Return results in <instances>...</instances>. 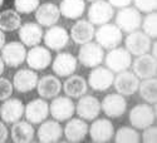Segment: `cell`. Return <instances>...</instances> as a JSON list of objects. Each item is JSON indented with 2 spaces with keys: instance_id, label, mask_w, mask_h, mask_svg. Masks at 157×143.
Returning a JSON list of instances; mask_svg holds the SVG:
<instances>
[{
  "instance_id": "19",
  "label": "cell",
  "mask_w": 157,
  "mask_h": 143,
  "mask_svg": "<svg viewBox=\"0 0 157 143\" xmlns=\"http://www.w3.org/2000/svg\"><path fill=\"white\" fill-rule=\"evenodd\" d=\"M24 103L18 98H8L0 107V117L3 122L13 124L24 115Z\"/></svg>"
},
{
  "instance_id": "7",
  "label": "cell",
  "mask_w": 157,
  "mask_h": 143,
  "mask_svg": "<svg viewBox=\"0 0 157 143\" xmlns=\"http://www.w3.org/2000/svg\"><path fill=\"white\" fill-rule=\"evenodd\" d=\"M114 17L113 6L106 0H96L92 2L88 9V20L93 25H103L109 23Z\"/></svg>"
},
{
  "instance_id": "15",
  "label": "cell",
  "mask_w": 157,
  "mask_h": 143,
  "mask_svg": "<svg viewBox=\"0 0 157 143\" xmlns=\"http://www.w3.org/2000/svg\"><path fill=\"white\" fill-rule=\"evenodd\" d=\"M75 112L84 121H93L101 113V102L94 96H82L75 106Z\"/></svg>"
},
{
  "instance_id": "6",
  "label": "cell",
  "mask_w": 157,
  "mask_h": 143,
  "mask_svg": "<svg viewBox=\"0 0 157 143\" xmlns=\"http://www.w3.org/2000/svg\"><path fill=\"white\" fill-rule=\"evenodd\" d=\"M0 57H2L5 66L10 68H17L21 66L27 58L25 45L21 42H10L8 44H4Z\"/></svg>"
},
{
  "instance_id": "28",
  "label": "cell",
  "mask_w": 157,
  "mask_h": 143,
  "mask_svg": "<svg viewBox=\"0 0 157 143\" xmlns=\"http://www.w3.org/2000/svg\"><path fill=\"white\" fill-rule=\"evenodd\" d=\"M62 89L69 98H81L88 90V84L82 75H69L68 79H65L64 84H62Z\"/></svg>"
},
{
  "instance_id": "36",
  "label": "cell",
  "mask_w": 157,
  "mask_h": 143,
  "mask_svg": "<svg viewBox=\"0 0 157 143\" xmlns=\"http://www.w3.org/2000/svg\"><path fill=\"white\" fill-rule=\"evenodd\" d=\"M135 3V8L140 13H152L156 11L157 8V0H132Z\"/></svg>"
},
{
  "instance_id": "30",
  "label": "cell",
  "mask_w": 157,
  "mask_h": 143,
  "mask_svg": "<svg viewBox=\"0 0 157 143\" xmlns=\"http://www.w3.org/2000/svg\"><path fill=\"white\" fill-rule=\"evenodd\" d=\"M60 15L67 19H79L86 10L84 0H62L60 5L58 6Z\"/></svg>"
},
{
  "instance_id": "41",
  "label": "cell",
  "mask_w": 157,
  "mask_h": 143,
  "mask_svg": "<svg viewBox=\"0 0 157 143\" xmlns=\"http://www.w3.org/2000/svg\"><path fill=\"white\" fill-rule=\"evenodd\" d=\"M5 40H6V36H5L4 32H3V30H0V50H2V48L4 47Z\"/></svg>"
},
{
  "instance_id": "13",
  "label": "cell",
  "mask_w": 157,
  "mask_h": 143,
  "mask_svg": "<svg viewBox=\"0 0 157 143\" xmlns=\"http://www.w3.org/2000/svg\"><path fill=\"white\" fill-rule=\"evenodd\" d=\"M52 53L47 47L35 45L27 53V60L29 68L34 70H44L47 69L52 63Z\"/></svg>"
},
{
  "instance_id": "37",
  "label": "cell",
  "mask_w": 157,
  "mask_h": 143,
  "mask_svg": "<svg viewBox=\"0 0 157 143\" xmlns=\"http://www.w3.org/2000/svg\"><path fill=\"white\" fill-rule=\"evenodd\" d=\"M13 90H14V87H13V83L8 79V78H3L0 77V102H4L5 99L10 98L13 94Z\"/></svg>"
},
{
  "instance_id": "42",
  "label": "cell",
  "mask_w": 157,
  "mask_h": 143,
  "mask_svg": "<svg viewBox=\"0 0 157 143\" xmlns=\"http://www.w3.org/2000/svg\"><path fill=\"white\" fill-rule=\"evenodd\" d=\"M4 62H3V59H2V57H0V75H2L3 73H4Z\"/></svg>"
},
{
  "instance_id": "32",
  "label": "cell",
  "mask_w": 157,
  "mask_h": 143,
  "mask_svg": "<svg viewBox=\"0 0 157 143\" xmlns=\"http://www.w3.org/2000/svg\"><path fill=\"white\" fill-rule=\"evenodd\" d=\"M140 96L142 99H145L148 104H153L157 100V81L156 77L148 78V79H143V82L138 85Z\"/></svg>"
},
{
  "instance_id": "4",
  "label": "cell",
  "mask_w": 157,
  "mask_h": 143,
  "mask_svg": "<svg viewBox=\"0 0 157 143\" xmlns=\"http://www.w3.org/2000/svg\"><path fill=\"white\" fill-rule=\"evenodd\" d=\"M103 59H104V49L93 42L82 44L77 58V60L87 68H94L97 66H101Z\"/></svg>"
},
{
  "instance_id": "14",
  "label": "cell",
  "mask_w": 157,
  "mask_h": 143,
  "mask_svg": "<svg viewBox=\"0 0 157 143\" xmlns=\"http://www.w3.org/2000/svg\"><path fill=\"white\" fill-rule=\"evenodd\" d=\"M44 44L48 49L59 51L64 49L69 43V34L63 27H49V29L43 35Z\"/></svg>"
},
{
  "instance_id": "1",
  "label": "cell",
  "mask_w": 157,
  "mask_h": 143,
  "mask_svg": "<svg viewBox=\"0 0 157 143\" xmlns=\"http://www.w3.org/2000/svg\"><path fill=\"white\" fill-rule=\"evenodd\" d=\"M96 43L103 49H113L118 47L123 40V32L116 24L106 23L99 25V28L94 32Z\"/></svg>"
},
{
  "instance_id": "40",
  "label": "cell",
  "mask_w": 157,
  "mask_h": 143,
  "mask_svg": "<svg viewBox=\"0 0 157 143\" xmlns=\"http://www.w3.org/2000/svg\"><path fill=\"white\" fill-rule=\"evenodd\" d=\"M8 137H9V131L6 126L4 124V122H0V143L6 142Z\"/></svg>"
},
{
  "instance_id": "31",
  "label": "cell",
  "mask_w": 157,
  "mask_h": 143,
  "mask_svg": "<svg viewBox=\"0 0 157 143\" xmlns=\"http://www.w3.org/2000/svg\"><path fill=\"white\" fill-rule=\"evenodd\" d=\"M21 18L15 9H6L0 13V30L14 32L20 28Z\"/></svg>"
},
{
  "instance_id": "17",
  "label": "cell",
  "mask_w": 157,
  "mask_h": 143,
  "mask_svg": "<svg viewBox=\"0 0 157 143\" xmlns=\"http://www.w3.org/2000/svg\"><path fill=\"white\" fill-rule=\"evenodd\" d=\"M131 66H132L133 73L138 77V79H148V78L156 77L157 74L156 58L148 53L138 55Z\"/></svg>"
},
{
  "instance_id": "20",
  "label": "cell",
  "mask_w": 157,
  "mask_h": 143,
  "mask_svg": "<svg viewBox=\"0 0 157 143\" xmlns=\"http://www.w3.org/2000/svg\"><path fill=\"white\" fill-rule=\"evenodd\" d=\"M38 141L40 143H54L59 142L63 137V128L56 119L43 121L38 128Z\"/></svg>"
},
{
  "instance_id": "2",
  "label": "cell",
  "mask_w": 157,
  "mask_h": 143,
  "mask_svg": "<svg viewBox=\"0 0 157 143\" xmlns=\"http://www.w3.org/2000/svg\"><path fill=\"white\" fill-rule=\"evenodd\" d=\"M104 64L106 67L112 70L113 73H120L123 70H127L131 64H132V55L126 48L116 47L113 49H109L107 55L104 57Z\"/></svg>"
},
{
  "instance_id": "39",
  "label": "cell",
  "mask_w": 157,
  "mask_h": 143,
  "mask_svg": "<svg viewBox=\"0 0 157 143\" xmlns=\"http://www.w3.org/2000/svg\"><path fill=\"white\" fill-rule=\"evenodd\" d=\"M107 2H108L113 8L122 9V8H124V6H129V4L132 3V0H107Z\"/></svg>"
},
{
  "instance_id": "38",
  "label": "cell",
  "mask_w": 157,
  "mask_h": 143,
  "mask_svg": "<svg viewBox=\"0 0 157 143\" xmlns=\"http://www.w3.org/2000/svg\"><path fill=\"white\" fill-rule=\"evenodd\" d=\"M142 142H145V143H156L157 142V128H156V126L152 124V126L143 129Z\"/></svg>"
},
{
  "instance_id": "26",
  "label": "cell",
  "mask_w": 157,
  "mask_h": 143,
  "mask_svg": "<svg viewBox=\"0 0 157 143\" xmlns=\"http://www.w3.org/2000/svg\"><path fill=\"white\" fill-rule=\"evenodd\" d=\"M38 94L44 99H53L54 97L59 96L62 90V82L58 79L57 75H44L42 79H38L36 87Z\"/></svg>"
},
{
  "instance_id": "25",
  "label": "cell",
  "mask_w": 157,
  "mask_h": 143,
  "mask_svg": "<svg viewBox=\"0 0 157 143\" xmlns=\"http://www.w3.org/2000/svg\"><path fill=\"white\" fill-rule=\"evenodd\" d=\"M94 25L90 23L89 20L79 19L77 20L71 28V38L73 39V42L77 44H86L92 42V39L94 38Z\"/></svg>"
},
{
  "instance_id": "9",
  "label": "cell",
  "mask_w": 157,
  "mask_h": 143,
  "mask_svg": "<svg viewBox=\"0 0 157 143\" xmlns=\"http://www.w3.org/2000/svg\"><path fill=\"white\" fill-rule=\"evenodd\" d=\"M75 112V106L69 97H54L49 106V113L53 119L58 122H64L71 119Z\"/></svg>"
},
{
  "instance_id": "11",
  "label": "cell",
  "mask_w": 157,
  "mask_h": 143,
  "mask_svg": "<svg viewBox=\"0 0 157 143\" xmlns=\"http://www.w3.org/2000/svg\"><path fill=\"white\" fill-rule=\"evenodd\" d=\"M113 85L117 90V93L122 94L123 97L132 96L138 90L140 79L133 72L123 70L117 73V77H114L113 79Z\"/></svg>"
},
{
  "instance_id": "21",
  "label": "cell",
  "mask_w": 157,
  "mask_h": 143,
  "mask_svg": "<svg viewBox=\"0 0 157 143\" xmlns=\"http://www.w3.org/2000/svg\"><path fill=\"white\" fill-rule=\"evenodd\" d=\"M38 74L34 69H19L13 78V87L19 93H28L36 87L38 83Z\"/></svg>"
},
{
  "instance_id": "10",
  "label": "cell",
  "mask_w": 157,
  "mask_h": 143,
  "mask_svg": "<svg viewBox=\"0 0 157 143\" xmlns=\"http://www.w3.org/2000/svg\"><path fill=\"white\" fill-rule=\"evenodd\" d=\"M114 75L113 72L109 70L107 67H94L92 72L88 75V84L93 90L97 92H104L113 85Z\"/></svg>"
},
{
  "instance_id": "12",
  "label": "cell",
  "mask_w": 157,
  "mask_h": 143,
  "mask_svg": "<svg viewBox=\"0 0 157 143\" xmlns=\"http://www.w3.org/2000/svg\"><path fill=\"white\" fill-rule=\"evenodd\" d=\"M127 109V102L124 97L120 93H112L103 98L101 103V111L104 112L109 118H120L126 113Z\"/></svg>"
},
{
  "instance_id": "3",
  "label": "cell",
  "mask_w": 157,
  "mask_h": 143,
  "mask_svg": "<svg viewBox=\"0 0 157 143\" xmlns=\"http://www.w3.org/2000/svg\"><path fill=\"white\" fill-rule=\"evenodd\" d=\"M141 23L142 15L135 6H124L116 14V25L127 34L140 29Z\"/></svg>"
},
{
  "instance_id": "24",
  "label": "cell",
  "mask_w": 157,
  "mask_h": 143,
  "mask_svg": "<svg viewBox=\"0 0 157 143\" xmlns=\"http://www.w3.org/2000/svg\"><path fill=\"white\" fill-rule=\"evenodd\" d=\"M44 32L42 27L36 23H25L19 28V39L25 47L39 45L43 40Z\"/></svg>"
},
{
  "instance_id": "16",
  "label": "cell",
  "mask_w": 157,
  "mask_h": 143,
  "mask_svg": "<svg viewBox=\"0 0 157 143\" xmlns=\"http://www.w3.org/2000/svg\"><path fill=\"white\" fill-rule=\"evenodd\" d=\"M88 133L90 136V139L96 143H108L112 141L114 134L113 123L109 119L104 118L96 119L90 128H88Z\"/></svg>"
},
{
  "instance_id": "27",
  "label": "cell",
  "mask_w": 157,
  "mask_h": 143,
  "mask_svg": "<svg viewBox=\"0 0 157 143\" xmlns=\"http://www.w3.org/2000/svg\"><path fill=\"white\" fill-rule=\"evenodd\" d=\"M63 133L68 142L79 143L88 134V124L82 118H71L68 119V123L65 124Z\"/></svg>"
},
{
  "instance_id": "35",
  "label": "cell",
  "mask_w": 157,
  "mask_h": 143,
  "mask_svg": "<svg viewBox=\"0 0 157 143\" xmlns=\"http://www.w3.org/2000/svg\"><path fill=\"white\" fill-rule=\"evenodd\" d=\"M40 4V0H14V8L19 14H32Z\"/></svg>"
},
{
  "instance_id": "5",
  "label": "cell",
  "mask_w": 157,
  "mask_h": 143,
  "mask_svg": "<svg viewBox=\"0 0 157 143\" xmlns=\"http://www.w3.org/2000/svg\"><path fill=\"white\" fill-rule=\"evenodd\" d=\"M156 111L148 103L135 106L129 112V122L136 129H145L155 123Z\"/></svg>"
},
{
  "instance_id": "8",
  "label": "cell",
  "mask_w": 157,
  "mask_h": 143,
  "mask_svg": "<svg viewBox=\"0 0 157 143\" xmlns=\"http://www.w3.org/2000/svg\"><path fill=\"white\" fill-rule=\"evenodd\" d=\"M151 38L140 30L128 33V35L124 39V48L129 51L131 55L136 57L148 53L151 49Z\"/></svg>"
},
{
  "instance_id": "18",
  "label": "cell",
  "mask_w": 157,
  "mask_h": 143,
  "mask_svg": "<svg viewBox=\"0 0 157 143\" xmlns=\"http://www.w3.org/2000/svg\"><path fill=\"white\" fill-rule=\"evenodd\" d=\"M24 114L32 124H40L49 115V104L44 98L33 99L25 106Z\"/></svg>"
},
{
  "instance_id": "44",
  "label": "cell",
  "mask_w": 157,
  "mask_h": 143,
  "mask_svg": "<svg viewBox=\"0 0 157 143\" xmlns=\"http://www.w3.org/2000/svg\"><path fill=\"white\" fill-rule=\"evenodd\" d=\"M87 2H90V3H92V2H96V0H87Z\"/></svg>"
},
{
  "instance_id": "22",
  "label": "cell",
  "mask_w": 157,
  "mask_h": 143,
  "mask_svg": "<svg viewBox=\"0 0 157 143\" xmlns=\"http://www.w3.org/2000/svg\"><path fill=\"white\" fill-rule=\"evenodd\" d=\"M77 63L78 60L73 54L63 51L54 58L53 64H52V69H53L57 77H69L74 74L77 69Z\"/></svg>"
},
{
  "instance_id": "33",
  "label": "cell",
  "mask_w": 157,
  "mask_h": 143,
  "mask_svg": "<svg viewBox=\"0 0 157 143\" xmlns=\"http://www.w3.org/2000/svg\"><path fill=\"white\" fill-rule=\"evenodd\" d=\"M114 136V142L117 143H138L141 141L140 133L133 127H121L117 129Z\"/></svg>"
},
{
  "instance_id": "43",
  "label": "cell",
  "mask_w": 157,
  "mask_h": 143,
  "mask_svg": "<svg viewBox=\"0 0 157 143\" xmlns=\"http://www.w3.org/2000/svg\"><path fill=\"white\" fill-rule=\"evenodd\" d=\"M3 4H4V0H0V8L3 6Z\"/></svg>"
},
{
  "instance_id": "29",
  "label": "cell",
  "mask_w": 157,
  "mask_h": 143,
  "mask_svg": "<svg viewBox=\"0 0 157 143\" xmlns=\"http://www.w3.org/2000/svg\"><path fill=\"white\" fill-rule=\"evenodd\" d=\"M10 134L13 142L15 143H30L34 139V128L30 122L18 121L13 123Z\"/></svg>"
},
{
  "instance_id": "34",
  "label": "cell",
  "mask_w": 157,
  "mask_h": 143,
  "mask_svg": "<svg viewBox=\"0 0 157 143\" xmlns=\"http://www.w3.org/2000/svg\"><path fill=\"white\" fill-rule=\"evenodd\" d=\"M143 33L146 35H148L151 39H156L157 36V14L156 11L148 13V14L145 17V19L141 23Z\"/></svg>"
},
{
  "instance_id": "23",
  "label": "cell",
  "mask_w": 157,
  "mask_h": 143,
  "mask_svg": "<svg viewBox=\"0 0 157 143\" xmlns=\"http://www.w3.org/2000/svg\"><path fill=\"white\" fill-rule=\"evenodd\" d=\"M60 11L54 3L39 4L35 10V19L40 27H53L59 21Z\"/></svg>"
}]
</instances>
